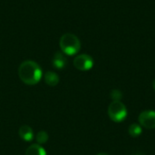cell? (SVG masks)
Returning a JSON list of instances; mask_svg holds the SVG:
<instances>
[{"label": "cell", "mask_w": 155, "mask_h": 155, "mask_svg": "<svg viewBox=\"0 0 155 155\" xmlns=\"http://www.w3.org/2000/svg\"><path fill=\"white\" fill-rule=\"evenodd\" d=\"M138 121L141 126L146 129H154L155 128V111L147 110L140 114Z\"/></svg>", "instance_id": "cell-5"}, {"label": "cell", "mask_w": 155, "mask_h": 155, "mask_svg": "<svg viewBox=\"0 0 155 155\" xmlns=\"http://www.w3.org/2000/svg\"><path fill=\"white\" fill-rule=\"evenodd\" d=\"M19 136L25 142H31L34 139V132L28 125H23L19 129Z\"/></svg>", "instance_id": "cell-7"}, {"label": "cell", "mask_w": 155, "mask_h": 155, "mask_svg": "<svg viewBox=\"0 0 155 155\" xmlns=\"http://www.w3.org/2000/svg\"><path fill=\"white\" fill-rule=\"evenodd\" d=\"M153 89L155 90V79L153 80Z\"/></svg>", "instance_id": "cell-14"}, {"label": "cell", "mask_w": 155, "mask_h": 155, "mask_svg": "<svg viewBox=\"0 0 155 155\" xmlns=\"http://www.w3.org/2000/svg\"><path fill=\"white\" fill-rule=\"evenodd\" d=\"M25 155H46V152L40 144L35 143L30 145L26 149Z\"/></svg>", "instance_id": "cell-9"}, {"label": "cell", "mask_w": 155, "mask_h": 155, "mask_svg": "<svg viewBox=\"0 0 155 155\" xmlns=\"http://www.w3.org/2000/svg\"><path fill=\"white\" fill-rule=\"evenodd\" d=\"M97 155H109L108 153H98Z\"/></svg>", "instance_id": "cell-13"}, {"label": "cell", "mask_w": 155, "mask_h": 155, "mask_svg": "<svg viewBox=\"0 0 155 155\" xmlns=\"http://www.w3.org/2000/svg\"><path fill=\"white\" fill-rule=\"evenodd\" d=\"M128 132H129V134L132 136V137H138L142 134L143 133V128L140 124H133L130 125L129 129H128Z\"/></svg>", "instance_id": "cell-10"}, {"label": "cell", "mask_w": 155, "mask_h": 155, "mask_svg": "<svg viewBox=\"0 0 155 155\" xmlns=\"http://www.w3.org/2000/svg\"><path fill=\"white\" fill-rule=\"evenodd\" d=\"M52 63H53V65L56 69H63L67 64V59H66L65 55L64 54V53L56 52L53 57Z\"/></svg>", "instance_id": "cell-6"}, {"label": "cell", "mask_w": 155, "mask_h": 155, "mask_svg": "<svg viewBox=\"0 0 155 155\" xmlns=\"http://www.w3.org/2000/svg\"><path fill=\"white\" fill-rule=\"evenodd\" d=\"M59 45L62 52L67 55H74L81 49V42L79 38L70 33L63 35L59 41Z\"/></svg>", "instance_id": "cell-2"}, {"label": "cell", "mask_w": 155, "mask_h": 155, "mask_svg": "<svg viewBox=\"0 0 155 155\" xmlns=\"http://www.w3.org/2000/svg\"><path fill=\"white\" fill-rule=\"evenodd\" d=\"M44 79L45 84H48L49 86H55L59 83V76L57 75V74L51 71H48L45 74Z\"/></svg>", "instance_id": "cell-8"}, {"label": "cell", "mask_w": 155, "mask_h": 155, "mask_svg": "<svg viewBox=\"0 0 155 155\" xmlns=\"http://www.w3.org/2000/svg\"><path fill=\"white\" fill-rule=\"evenodd\" d=\"M18 75L24 84L34 85L41 80L43 74L42 69L37 63L32 60H26L20 64Z\"/></svg>", "instance_id": "cell-1"}, {"label": "cell", "mask_w": 155, "mask_h": 155, "mask_svg": "<svg viewBox=\"0 0 155 155\" xmlns=\"http://www.w3.org/2000/svg\"><path fill=\"white\" fill-rule=\"evenodd\" d=\"M74 65L76 69L80 71H88L94 66L93 58L86 54H82L77 55L74 59Z\"/></svg>", "instance_id": "cell-4"}, {"label": "cell", "mask_w": 155, "mask_h": 155, "mask_svg": "<svg viewBox=\"0 0 155 155\" xmlns=\"http://www.w3.org/2000/svg\"><path fill=\"white\" fill-rule=\"evenodd\" d=\"M108 115L115 123L123 122L127 116V109L121 101H114L108 108Z\"/></svg>", "instance_id": "cell-3"}, {"label": "cell", "mask_w": 155, "mask_h": 155, "mask_svg": "<svg viewBox=\"0 0 155 155\" xmlns=\"http://www.w3.org/2000/svg\"><path fill=\"white\" fill-rule=\"evenodd\" d=\"M48 138H49L48 134H47L46 132H45V131H40V132H38L37 134H36V136H35L36 143H37L38 144H40V145L45 143L48 141Z\"/></svg>", "instance_id": "cell-11"}, {"label": "cell", "mask_w": 155, "mask_h": 155, "mask_svg": "<svg viewBox=\"0 0 155 155\" xmlns=\"http://www.w3.org/2000/svg\"><path fill=\"white\" fill-rule=\"evenodd\" d=\"M135 155H141V154H135Z\"/></svg>", "instance_id": "cell-15"}, {"label": "cell", "mask_w": 155, "mask_h": 155, "mask_svg": "<svg viewBox=\"0 0 155 155\" xmlns=\"http://www.w3.org/2000/svg\"><path fill=\"white\" fill-rule=\"evenodd\" d=\"M111 97H112V99H114V101H120V100L122 99V97H123V94H122L121 91L115 89V90H113V91L111 92Z\"/></svg>", "instance_id": "cell-12"}]
</instances>
